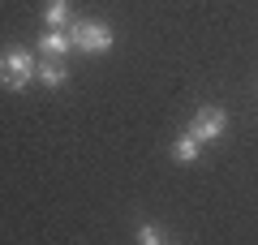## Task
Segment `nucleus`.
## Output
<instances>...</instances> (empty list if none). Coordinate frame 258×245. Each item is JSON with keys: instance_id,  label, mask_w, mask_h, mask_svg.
<instances>
[{"instance_id": "nucleus-1", "label": "nucleus", "mask_w": 258, "mask_h": 245, "mask_svg": "<svg viewBox=\"0 0 258 245\" xmlns=\"http://www.w3.org/2000/svg\"><path fill=\"white\" fill-rule=\"evenodd\" d=\"M35 78V60L26 47H5L0 52V86L5 91H26V82Z\"/></svg>"}, {"instance_id": "nucleus-2", "label": "nucleus", "mask_w": 258, "mask_h": 245, "mask_svg": "<svg viewBox=\"0 0 258 245\" xmlns=\"http://www.w3.org/2000/svg\"><path fill=\"white\" fill-rule=\"evenodd\" d=\"M64 35H69L74 47H82V52H95V56L112 52V30L103 26V22H74Z\"/></svg>"}, {"instance_id": "nucleus-3", "label": "nucleus", "mask_w": 258, "mask_h": 245, "mask_svg": "<svg viewBox=\"0 0 258 245\" xmlns=\"http://www.w3.org/2000/svg\"><path fill=\"white\" fill-rule=\"evenodd\" d=\"M224 129H228V112L224 108H198L189 120V134L198 138V142H215V138H224Z\"/></svg>"}, {"instance_id": "nucleus-4", "label": "nucleus", "mask_w": 258, "mask_h": 245, "mask_svg": "<svg viewBox=\"0 0 258 245\" xmlns=\"http://www.w3.org/2000/svg\"><path fill=\"white\" fill-rule=\"evenodd\" d=\"M35 78L43 82V86H64V78H69V73H64L60 56H43V65L35 69Z\"/></svg>"}, {"instance_id": "nucleus-5", "label": "nucleus", "mask_w": 258, "mask_h": 245, "mask_svg": "<svg viewBox=\"0 0 258 245\" xmlns=\"http://www.w3.org/2000/svg\"><path fill=\"white\" fill-rule=\"evenodd\" d=\"M39 52L43 56H64V52H74V43H69V35H60V30L47 26V35L39 39Z\"/></svg>"}, {"instance_id": "nucleus-6", "label": "nucleus", "mask_w": 258, "mask_h": 245, "mask_svg": "<svg viewBox=\"0 0 258 245\" xmlns=\"http://www.w3.org/2000/svg\"><path fill=\"white\" fill-rule=\"evenodd\" d=\"M198 146H203V142L185 129V134L176 138V146H172V159H176V163H194V159H198Z\"/></svg>"}, {"instance_id": "nucleus-7", "label": "nucleus", "mask_w": 258, "mask_h": 245, "mask_svg": "<svg viewBox=\"0 0 258 245\" xmlns=\"http://www.w3.org/2000/svg\"><path fill=\"white\" fill-rule=\"evenodd\" d=\"M43 22L52 30H60L64 22H69V0H47V5H43Z\"/></svg>"}, {"instance_id": "nucleus-8", "label": "nucleus", "mask_w": 258, "mask_h": 245, "mask_svg": "<svg viewBox=\"0 0 258 245\" xmlns=\"http://www.w3.org/2000/svg\"><path fill=\"white\" fill-rule=\"evenodd\" d=\"M138 241H142V245H159V241H164V232H159L155 224H142V232H138Z\"/></svg>"}]
</instances>
